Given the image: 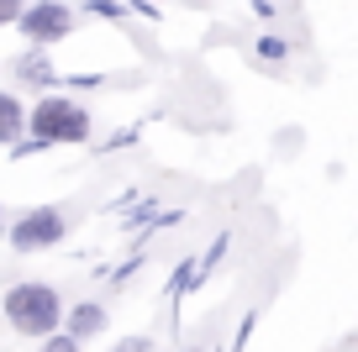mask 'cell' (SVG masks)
Masks as SVG:
<instances>
[{
  "mask_svg": "<svg viewBox=\"0 0 358 352\" xmlns=\"http://www.w3.org/2000/svg\"><path fill=\"white\" fill-rule=\"evenodd\" d=\"M0 316H6V326H11L16 337L43 342V337H53V331H64V295H58L53 284H43V279H22V284L6 289Z\"/></svg>",
  "mask_w": 358,
  "mask_h": 352,
  "instance_id": "cell-1",
  "label": "cell"
},
{
  "mask_svg": "<svg viewBox=\"0 0 358 352\" xmlns=\"http://www.w3.org/2000/svg\"><path fill=\"white\" fill-rule=\"evenodd\" d=\"M90 132H95V116L74 95L48 89L37 105H27V137H37L43 147H79V142H90Z\"/></svg>",
  "mask_w": 358,
  "mask_h": 352,
  "instance_id": "cell-2",
  "label": "cell"
},
{
  "mask_svg": "<svg viewBox=\"0 0 358 352\" xmlns=\"http://www.w3.org/2000/svg\"><path fill=\"white\" fill-rule=\"evenodd\" d=\"M64 237H69V216H64V205H32V210H22V216L6 226V247H11L16 258L48 253V247H58Z\"/></svg>",
  "mask_w": 358,
  "mask_h": 352,
  "instance_id": "cell-3",
  "label": "cell"
},
{
  "mask_svg": "<svg viewBox=\"0 0 358 352\" xmlns=\"http://www.w3.org/2000/svg\"><path fill=\"white\" fill-rule=\"evenodd\" d=\"M16 32L32 47H48V53H53L64 37L79 32L74 6H64V0H32V6H22V16H16Z\"/></svg>",
  "mask_w": 358,
  "mask_h": 352,
  "instance_id": "cell-4",
  "label": "cell"
},
{
  "mask_svg": "<svg viewBox=\"0 0 358 352\" xmlns=\"http://www.w3.org/2000/svg\"><path fill=\"white\" fill-rule=\"evenodd\" d=\"M106 326H111V310L101 305V300H79V305H64V331L85 347V342L106 337Z\"/></svg>",
  "mask_w": 358,
  "mask_h": 352,
  "instance_id": "cell-5",
  "label": "cell"
},
{
  "mask_svg": "<svg viewBox=\"0 0 358 352\" xmlns=\"http://www.w3.org/2000/svg\"><path fill=\"white\" fill-rule=\"evenodd\" d=\"M11 74L22 79V85L43 89V95H48V89L58 85V68H53V53H48V47H27V53H22V58L11 64Z\"/></svg>",
  "mask_w": 358,
  "mask_h": 352,
  "instance_id": "cell-6",
  "label": "cell"
},
{
  "mask_svg": "<svg viewBox=\"0 0 358 352\" xmlns=\"http://www.w3.org/2000/svg\"><path fill=\"white\" fill-rule=\"evenodd\" d=\"M22 137H27V105L11 89H0V147H16Z\"/></svg>",
  "mask_w": 358,
  "mask_h": 352,
  "instance_id": "cell-7",
  "label": "cell"
},
{
  "mask_svg": "<svg viewBox=\"0 0 358 352\" xmlns=\"http://www.w3.org/2000/svg\"><path fill=\"white\" fill-rule=\"evenodd\" d=\"M253 53H258V58H268V64H285V58H290V43H285V37H258Z\"/></svg>",
  "mask_w": 358,
  "mask_h": 352,
  "instance_id": "cell-8",
  "label": "cell"
},
{
  "mask_svg": "<svg viewBox=\"0 0 358 352\" xmlns=\"http://www.w3.org/2000/svg\"><path fill=\"white\" fill-rule=\"evenodd\" d=\"M90 16H106V22H127V6L122 0H85Z\"/></svg>",
  "mask_w": 358,
  "mask_h": 352,
  "instance_id": "cell-9",
  "label": "cell"
},
{
  "mask_svg": "<svg viewBox=\"0 0 358 352\" xmlns=\"http://www.w3.org/2000/svg\"><path fill=\"white\" fill-rule=\"evenodd\" d=\"M37 352H85V347H79V342L69 337V331H53V337H43V342H37Z\"/></svg>",
  "mask_w": 358,
  "mask_h": 352,
  "instance_id": "cell-10",
  "label": "cell"
},
{
  "mask_svg": "<svg viewBox=\"0 0 358 352\" xmlns=\"http://www.w3.org/2000/svg\"><path fill=\"white\" fill-rule=\"evenodd\" d=\"M111 352H158V347H153V337H143V331H137V337H116Z\"/></svg>",
  "mask_w": 358,
  "mask_h": 352,
  "instance_id": "cell-11",
  "label": "cell"
},
{
  "mask_svg": "<svg viewBox=\"0 0 358 352\" xmlns=\"http://www.w3.org/2000/svg\"><path fill=\"white\" fill-rule=\"evenodd\" d=\"M6 153H11V158H32V153H48V147L37 142V137H22V142H16V147H6Z\"/></svg>",
  "mask_w": 358,
  "mask_h": 352,
  "instance_id": "cell-12",
  "label": "cell"
},
{
  "mask_svg": "<svg viewBox=\"0 0 358 352\" xmlns=\"http://www.w3.org/2000/svg\"><path fill=\"white\" fill-rule=\"evenodd\" d=\"M27 0H0V27H16V16H22Z\"/></svg>",
  "mask_w": 358,
  "mask_h": 352,
  "instance_id": "cell-13",
  "label": "cell"
},
{
  "mask_svg": "<svg viewBox=\"0 0 358 352\" xmlns=\"http://www.w3.org/2000/svg\"><path fill=\"white\" fill-rule=\"evenodd\" d=\"M122 6H127V11H137L143 22H158V6H153V0H122Z\"/></svg>",
  "mask_w": 358,
  "mask_h": 352,
  "instance_id": "cell-14",
  "label": "cell"
},
{
  "mask_svg": "<svg viewBox=\"0 0 358 352\" xmlns=\"http://www.w3.org/2000/svg\"><path fill=\"white\" fill-rule=\"evenodd\" d=\"M0 231H6V205H0Z\"/></svg>",
  "mask_w": 358,
  "mask_h": 352,
  "instance_id": "cell-15",
  "label": "cell"
},
{
  "mask_svg": "<svg viewBox=\"0 0 358 352\" xmlns=\"http://www.w3.org/2000/svg\"><path fill=\"white\" fill-rule=\"evenodd\" d=\"M185 352H206V347H185Z\"/></svg>",
  "mask_w": 358,
  "mask_h": 352,
  "instance_id": "cell-16",
  "label": "cell"
}]
</instances>
